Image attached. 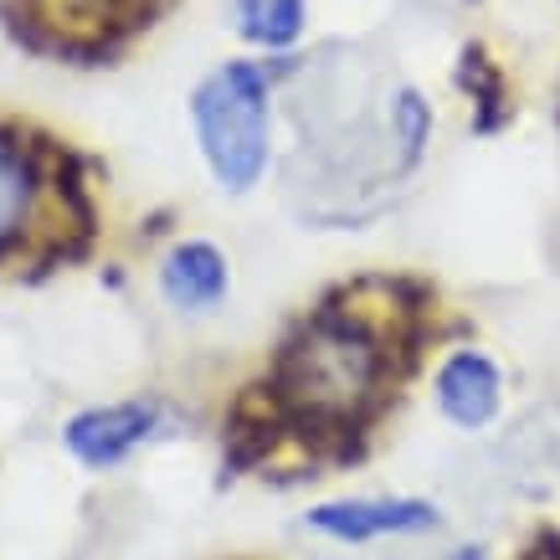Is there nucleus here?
Here are the masks:
<instances>
[{
    "mask_svg": "<svg viewBox=\"0 0 560 560\" xmlns=\"http://www.w3.org/2000/svg\"><path fill=\"white\" fill-rule=\"evenodd\" d=\"M381 345L350 319H314L283 350L278 396L293 417L319 427H345L375 401Z\"/></svg>",
    "mask_w": 560,
    "mask_h": 560,
    "instance_id": "obj_1",
    "label": "nucleus"
},
{
    "mask_svg": "<svg viewBox=\"0 0 560 560\" xmlns=\"http://www.w3.org/2000/svg\"><path fill=\"white\" fill-rule=\"evenodd\" d=\"M190 119L221 190H253L268 171V83L253 62H226L196 88Z\"/></svg>",
    "mask_w": 560,
    "mask_h": 560,
    "instance_id": "obj_2",
    "label": "nucleus"
},
{
    "mask_svg": "<svg viewBox=\"0 0 560 560\" xmlns=\"http://www.w3.org/2000/svg\"><path fill=\"white\" fill-rule=\"evenodd\" d=\"M308 525L329 540L360 545L386 535H422L438 525V510L427 499H340V504H314Z\"/></svg>",
    "mask_w": 560,
    "mask_h": 560,
    "instance_id": "obj_3",
    "label": "nucleus"
},
{
    "mask_svg": "<svg viewBox=\"0 0 560 560\" xmlns=\"http://www.w3.org/2000/svg\"><path fill=\"white\" fill-rule=\"evenodd\" d=\"M144 11L150 0H26V21L68 51L103 47L108 36L129 32Z\"/></svg>",
    "mask_w": 560,
    "mask_h": 560,
    "instance_id": "obj_4",
    "label": "nucleus"
},
{
    "mask_svg": "<svg viewBox=\"0 0 560 560\" xmlns=\"http://www.w3.org/2000/svg\"><path fill=\"white\" fill-rule=\"evenodd\" d=\"M160 427V411L150 401H119V407H93L83 417L68 422V447L72 458L88 468H114L135 453L139 442H150V432Z\"/></svg>",
    "mask_w": 560,
    "mask_h": 560,
    "instance_id": "obj_5",
    "label": "nucleus"
},
{
    "mask_svg": "<svg viewBox=\"0 0 560 560\" xmlns=\"http://www.w3.org/2000/svg\"><path fill=\"white\" fill-rule=\"evenodd\" d=\"M499 396H504V381H499L489 355L463 350V355H453L438 371V407L447 422L489 427L493 417H499Z\"/></svg>",
    "mask_w": 560,
    "mask_h": 560,
    "instance_id": "obj_6",
    "label": "nucleus"
},
{
    "mask_svg": "<svg viewBox=\"0 0 560 560\" xmlns=\"http://www.w3.org/2000/svg\"><path fill=\"white\" fill-rule=\"evenodd\" d=\"M160 289H165V299L175 308H190V314L217 308L226 299V257L217 247H206V242H186V247H175L165 257Z\"/></svg>",
    "mask_w": 560,
    "mask_h": 560,
    "instance_id": "obj_7",
    "label": "nucleus"
},
{
    "mask_svg": "<svg viewBox=\"0 0 560 560\" xmlns=\"http://www.w3.org/2000/svg\"><path fill=\"white\" fill-rule=\"evenodd\" d=\"M232 16L253 47L278 51L293 47L304 32V0H232Z\"/></svg>",
    "mask_w": 560,
    "mask_h": 560,
    "instance_id": "obj_8",
    "label": "nucleus"
},
{
    "mask_svg": "<svg viewBox=\"0 0 560 560\" xmlns=\"http://www.w3.org/2000/svg\"><path fill=\"white\" fill-rule=\"evenodd\" d=\"M32 196H36L32 160L21 154V144L0 135V247L21 232V221L32 211Z\"/></svg>",
    "mask_w": 560,
    "mask_h": 560,
    "instance_id": "obj_9",
    "label": "nucleus"
},
{
    "mask_svg": "<svg viewBox=\"0 0 560 560\" xmlns=\"http://www.w3.org/2000/svg\"><path fill=\"white\" fill-rule=\"evenodd\" d=\"M458 560H478V550H458Z\"/></svg>",
    "mask_w": 560,
    "mask_h": 560,
    "instance_id": "obj_10",
    "label": "nucleus"
}]
</instances>
